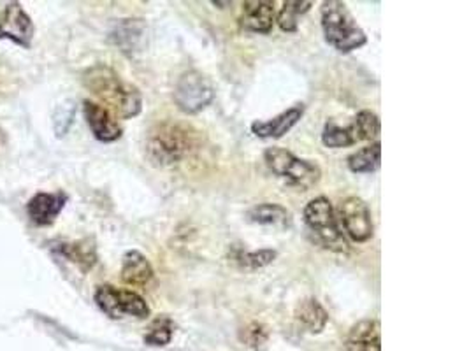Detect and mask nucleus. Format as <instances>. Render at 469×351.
Returning <instances> with one entry per match:
<instances>
[{"mask_svg": "<svg viewBox=\"0 0 469 351\" xmlns=\"http://www.w3.org/2000/svg\"><path fill=\"white\" fill-rule=\"evenodd\" d=\"M245 334H247V336H251V339H249V343H251V346L262 345V343L266 341V337H268V332H266V328H264V327H262L260 324L249 325V327H247Z\"/></svg>", "mask_w": 469, "mask_h": 351, "instance_id": "b1692460", "label": "nucleus"}, {"mask_svg": "<svg viewBox=\"0 0 469 351\" xmlns=\"http://www.w3.org/2000/svg\"><path fill=\"white\" fill-rule=\"evenodd\" d=\"M303 104L294 106V108L287 109L285 112L278 114L273 120L251 123V132L257 137H262V139L283 137L294 125H298V122L303 118Z\"/></svg>", "mask_w": 469, "mask_h": 351, "instance_id": "4468645a", "label": "nucleus"}, {"mask_svg": "<svg viewBox=\"0 0 469 351\" xmlns=\"http://www.w3.org/2000/svg\"><path fill=\"white\" fill-rule=\"evenodd\" d=\"M213 84L199 71H189L181 74L174 86V102L187 114H195L208 108L213 101Z\"/></svg>", "mask_w": 469, "mask_h": 351, "instance_id": "6e6552de", "label": "nucleus"}, {"mask_svg": "<svg viewBox=\"0 0 469 351\" xmlns=\"http://www.w3.org/2000/svg\"><path fill=\"white\" fill-rule=\"evenodd\" d=\"M84 118L93 137L101 142H112L122 137V127L110 111L93 101H84Z\"/></svg>", "mask_w": 469, "mask_h": 351, "instance_id": "9b49d317", "label": "nucleus"}, {"mask_svg": "<svg viewBox=\"0 0 469 351\" xmlns=\"http://www.w3.org/2000/svg\"><path fill=\"white\" fill-rule=\"evenodd\" d=\"M275 4L264 0H251L243 4L241 25L255 34H269L275 25Z\"/></svg>", "mask_w": 469, "mask_h": 351, "instance_id": "ddd939ff", "label": "nucleus"}, {"mask_svg": "<svg viewBox=\"0 0 469 351\" xmlns=\"http://www.w3.org/2000/svg\"><path fill=\"white\" fill-rule=\"evenodd\" d=\"M153 279V268L150 260L138 251L131 249L122 260V281L131 287H146Z\"/></svg>", "mask_w": 469, "mask_h": 351, "instance_id": "2eb2a0df", "label": "nucleus"}, {"mask_svg": "<svg viewBox=\"0 0 469 351\" xmlns=\"http://www.w3.org/2000/svg\"><path fill=\"white\" fill-rule=\"evenodd\" d=\"M34 24L20 4H9L0 15V39H9L24 48H30Z\"/></svg>", "mask_w": 469, "mask_h": 351, "instance_id": "9d476101", "label": "nucleus"}, {"mask_svg": "<svg viewBox=\"0 0 469 351\" xmlns=\"http://www.w3.org/2000/svg\"><path fill=\"white\" fill-rule=\"evenodd\" d=\"M322 28L326 41L341 54L359 50L367 41L345 2L331 0L322 4Z\"/></svg>", "mask_w": 469, "mask_h": 351, "instance_id": "7ed1b4c3", "label": "nucleus"}, {"mask_svg": "<svg viewBox=\"0 0 469 351\" xmlns=\"http://www.w3.org/2000/svg\"><path fill=\"white\" fill-rule=\"evenodd\" d=\"M343 351H382L380 324L376 320H364L354 325Z\"/></svg>", "mask_w": 469, "mask_h": 351, "instance_id": "dca6fc26", "label": "nucleus"}, {"mask_svg": "<svg viewBox=\"0 0 469 351\" xmlns=\"http://www.w3.org/2000/svg\"><path fill=\"white\" fill-rule=\"evenodd\" d=\"M304 221L324 248L336 253H348V243L337 227L336 213L327 197H317L304 208Z\"/></svg>", "mask_w": 469, "mask_h": 351, "instance_id": "20e7f679", "label": "nucleus"}, {"mask_svg": "<svg viewBox=\"0 0 469 351\" xmlns=\"http://www.w3.org/2000/svg\"><path fill=\"white\" fill-rule=\"evenodd\" d=\"M58 253L67 258L69 262L76 264L83 272H88L97 264V251L95 244L90 239L76 241V243L58 244Z\"/></svg>", "mask_w": 469, "mask_h": 351, "instance_id": "a211bd4d", "label": "nucleus"}, {"mask_svg": "<svg viewBox=\"0 0 469 351\" xmlns=\"http://www.w3.org/2000/svg\"><path fill=\"white\" fill-rule=\"evenodd\" d=\"M264 161L278 178L285 180L288 185L298 187L303 191L317 185L322 176V171L317 163L298 159L294 153H290L283 148L266 150Z\"/></svg>", "mask_w": 469, "mask_h": 351, "instance_id": "39448f33", "label": "nucleus"}, {"mask_svg": "<svg viewBox=\"0 0 469 351\" xmlns=\"http://www.w3.org/2000/svg\"><path fill=\"white\" fill-rule=\"evenodd\" d=\"M202 137L192 125L180 122H162L146 135V157L157 167H174L192 159L200 150Z\"/></svg>", "mask_w": 469, "mask_h": 351, "instance_id": "f257e3e1", "label": "nucleus"}, {"mask_svg": "<svg viewBox=\"0 0 469 351\" xmlns=\"http://www.w3.org/2000/svg\"><path fill=\"white\" fill-rule=\"evenodd\" d=\"M380 135V120L371 111H360L348 127H339L329 120L322 132V142L327 148H348L360 141H371Z\"/></svg>", "mask_w": 469, "mask_h": 351, "instance_id": "423d86ee", "label": "nucleus"}, {"mask_svg": "<svg viewBox=\"0 0 469 351\" xmlns=\"http://www.w3.org/2000/svg\"><path fill=\"white\" fill-rule=\"evenodd\" d=\"M97 306L114 320L122 318H138L144 320L150 317V306L146 300L132 290L116 288L112 285H101L95 290Z\"/></svg>", "mask_w": 469, "mask_h": 351, "instance_id": "0eeeda50", "label": "nucleus"}, {"mask_svg": "<svg viewBox=\"0 0 469 351\" xmlns=\"http://www.w3.org/2000/svg\"><path fill=\"white\" fill-rule=\"evenodd\" d=\"M337 217L347 236L356 243H366L373 238V217L369 206L359 197H347L337 206Z\"/></svg>", "mask_w": 469, "mask_h": 351, "instance_id": "1a4fd4ad", "label": "nucleus"}, {"mask_svg": "<svg viewBox=\"0 0 469 351\" xmlns=\"http://www.w3.org/2000/svg\"><path fill=\"white\" fill-rule=\"evenodd\" d=\"M249 219L259 225H273V227H288L290 213L279 204H259L249 211Z\"/></svg>", "mask_w": 469, "mask_h": 351, "instance_id": "aec40b11", "label": "nucleus"}, {"mask_svg": "<svg viewBox=\"0 0 469 351\" xmlns=\"http://www.w3.org/2000/svg\"><path fill=\"white\" fill-rule=\"evenodd\" d=\"M67 204L64 191L46 193L41 191L28 200L27 213L35 225H52Z\"/></svg>", "mask_w": 469, "mask_h": 351, "instance_id": "f8f14e48", "label": "nucleus"}, {"mask_svg": "<svg viewBox=\"0 0 469 351\" xmlns=\"http://www.w3.org/2000/svg\"><path fill=\"white\" fill-rule=\"evenodd\" d=\"M174 334V322L167 317H159L153 324L150 325L148 334L144 336V343L150 346H166L172 339Z\"/></svg>", "mask_w": 469, "mask_h": 351, "instance_id": "4be33fe9", "label": "nucleus"}, {"mask_svg": "<svg viewBox=\"0 0 469 351\" xmlns=\"http://www.w3.org/2000/svg\"><path fill=\"white\" fill-rule=\"evenodd\" d=\"M83 84L92 92L112 116H120L123 120L134 118L142 108V97L138 86L132 83L123 82L116 71H112L104 63H97L86 69L83 74Z\"/></svg>", "mask_w": 469, "mask_h": 351, "instance_id": "f03ea898", "label": "nucleus"}, {"mask_svg": "<svg viewBox=\"0 0 469 351\" xmlns=\"http://www.w3.org/2000/svg\"><path fill=\"white\" fill-rule=\"evenodd\" d=\"M382 162V144L380 141L373 142L371 146H366L359 151H356L354 155L348 157V169L352 172L357 174H366V172H375Z\"/></svg>", "mask_w": 469, "mask_h": 351, "instance_id": "6ab92c4d", "label": "nucleus"}, {"mask_svg": "<svg viewBox=\"0 0 469 351\" xmlns=\"http://www.w3.org/2000/svg\"><path fill=\"white\" fill-rule=\"evenodd\" d=\"M277 258L275 249H260V251H241L234 260L245 269H260L269 266Z\"/></svg>", "mask_w": 469, "mask_h": 351, "instance_id": "5701e85b", "label": "nucleus"}, {"mask_svg": "<svg viewBox=\"0 0 469 351\" xmlns=\"http://www.w3.org/2000/svg\"><path fill=\"white\" fill-rule=\"evenodd\" d=\"M313 2H285L278 15V25L283 32H296L299 27V18L311 9Z\"/></svg>", "mask_w": 469, "mask_h": 351, "instance_id": "412c9836", "label": "nucleus"}, {"mask_svg": "<svg viewBox=\"0 0 469 351\" xmlns=\"http://www.w3.org/2000/svg\"><path fill=\"white\" fill-rule=\"evenodd\" d=\"M296 320L304 330L311 334H318L326 328V325L329 322V315L317 298L309 297L304 298L298 304Z\"/></svg>", "mask_w": 469, "mask_h": 351, "instance_id": "f3484780", "label": "nucleus"}]
</instances>
